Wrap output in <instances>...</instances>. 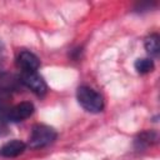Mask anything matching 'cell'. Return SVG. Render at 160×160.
<instances>
[{
    "label": "cell",
    "mask_w": 160,
    "mask_h": 160,
    "mask_svg": "<svg viewBox=\"0 0 160 160\" xmlns=\"http://www.w3.org/2000/svg\"><path fill=\"white\" fill-rule=\"evenodd\" d=\"M76 99H78V102L89 112L98 114L104 110L105 104H104L102 95L90 86H86V85L79 86L76 90Z\"/></svg>",
    "instance_id": "1"
},
{
    "label": "cell",
    "mask_w": 160,
    "mask_h": 160,
    "mask_svg": "<svg viewBox=\"0 0 160 160\" xmlns=\"http://www.w3.org/2000/svg\"><path fill=\"white\" fill-rule=\"evenodd\" d=\"M55 139H56V131L54 128L45 124H36L32 126L29 138V146L31 149L45 148L50 145Z\"/></svg>",
    "instance_id": "2"
},
{
    "label": "cell",
    "mask_w": 160,
    "mask_h": 160,
    "mask_svg": "<svg viewBox=\"0 0 160 160\" xmlns=\"http://www.w3.org/2000/svg\"><path fill=\"white\" fill-rule=\"evenodd\" d=\"M20 78V82L26 86L28 89H30L34 94L42 96L46 94L48 91V85L45 82V80L36 72V71H29V72H21Z\"/></svg>",
    "instance_id": "3"
},
{
    "label": "cell",
    "mask_w": 160,
    "mask_h": 160,
    "mask_svg": "<svg viewBox=\"0 0 160 160\" xmlns=\"http://www.w3.org/2000/svg\"><path fill=\"white\" fill-rule=\"evenodd\" d=\"M34 105L30 101H22L20 104H16L15 106L10 108L8 112V120L11 122H19L28 118H30L34 114Z\"/></svg>",
    "instance_id": "4"
},
{
    "label": "cell",
    "mask_w": 160,
    "mask_h": 160,
    "mask_svg": "<svg viewBox=\"0 0 160 160\" xmlns=\"http://www.w3.org/2000/svg\"><path fill=\"white\" fill-rule=\"evenodd\" d=\"M18 66L22 70V72H29V71H36L40 66V60L39 58L28 50H22L18 55Z\"/></svg>",
    "instance_id": "5"
},
{
    "label": "cell",
    "mask_w": 160,
    "mask_h": 160,
    "mask_svg": "<svg viewBox=\"0 0 160 160\" xmlns=\"http://www.w3.org/2000/svg\"><path fill=\"white\" fill-rule=\"evenodd\" d=\"M26 149V144L21 140L14 139L11 141H8L0 148V155L4 158H16L21 155Z\"/></svg>",
    "instance_id": "6"
},
{
    "label": "cell",
    "mask_w": 160,
    "mask_h": 160,
    "mask_svg": "<svg viewBox=\"0 0 160 160\" xmlns=\"http://www.w3.org/2000/svg\"><path fill=\"white\" fill-rule=\"evenodd\" d=\"M20 78L12 74H2L0 75V91L9 94L10 91L18 90L20 86Z\"/></svg>",
    "instance_id": "7"
},
{
    "label": "cell",
    "mask_w": 160,
    "mask_h": 160,
    "mask_svg": "<svg viewBox=\"0 0 160 160\" xmlns=\"http://www.w3.org/2000/svg\"><path fill=\"white\" fill-rule=\"evenodd\" d=\"M144 46H145V50L146 52L150 55V56H158L159 52H160V38L158 34H150L145 41H144Z\"/></svg>",
    "instance_id": "8"
},
{
    "label": "cell",
    "mask_w": 160,
    "mask_h": 160,
    "mask_svg": "<svg viewBox=\"0 0 160 160\" xmlns=\"http://www.w3.org/2000/svg\"><path fill=\"white\" fill-rule=\"evenodd\" d=\"M158 136L155 132L152 131H144L141 134L138 135V138L135 139V145L136 148H146L154 142H156Z\"/></svg>",
    "instance_id": "9"
},
{
    "label": "cell",
    "mask_w": 160,
    "mask_h": 160,
    "mask_svg": "<svg viewBox=\"0 0 160 160\" xmlns=\"http://www.w3.org/2000/svg\"><path fill=\"white\" fill-rule=\"evenodd\" d=\"M134 68L139 74H148V72H151L154 70L155 65L150 58H142V59H138L135 61Z\"/></svg>",
    "instance_id": "10"
},
{
    "label": "cell",
    "mask_w": 160,
    "mask_h": 160,
    "mask_svg": "<svg viewBox=\"0 0 160 160\" xmlns=\"http://www.w3.org/2000/svg\"><path fill=\"white\" fill-rule=\"evenodd\" d=\"M9 110H10V106L8 102V94L0 91V126L4 124L5 120H8Z\"/></svg>",
    "instance_id": "11"
}]
</instances>
